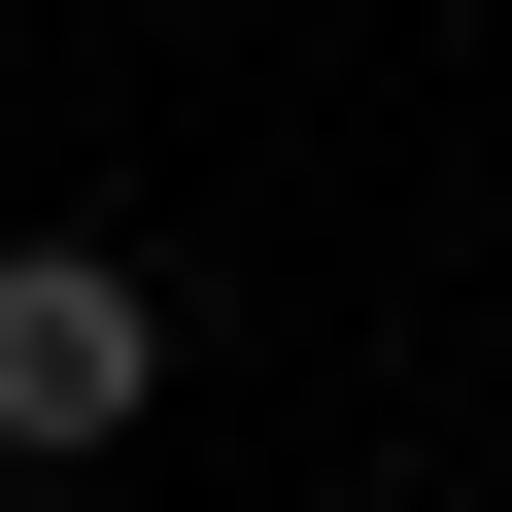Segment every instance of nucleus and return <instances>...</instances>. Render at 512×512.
Returning <instances> with one entry per match:
<instances>
[{"label":"nucleus","mask_w":512,"mask_h":512,"mask_svg":"<svg viewBox=\"0 0 512 512\" xmlns=\"http://www.w3.org/2000/svg\"><path fill=\"white\" fill-rule=\"evenodd\" d=\"M171 410V308H137V239H0V444L35 478H103Z\"/></svg>","instance_id":"obj_1"}]
</instances>
